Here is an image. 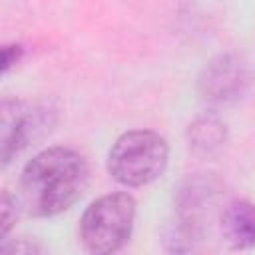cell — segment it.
<instances>
[{
	"label": "cell",
	"instance_id": "cell-1",
	"mask_svg": "<svg viewBox=\"0 0 255 255\" xmlns=\"http://www.w3.org/2000/svg\"><path fill=\"white\" fill-rule=\"evenodd\" d=\"M90 181L88 161L70 147H48L34 155L20 177L24 209L34 217H52L70 209Z\"/></svg>",
	"mask_w": 255,
	"mask_h": 255
},
{
	"label": "cell",
	"instance_id": "cell-2",
	"mask_svg": "<svg viewBox=\"0 0 255 255\" xmlns=\"http://www.w3.org/2000/svg\"><path fill=\"white\" fill-rule=\"evenodd\" d=\"M167 141L149 129L122 133L108 153V173L122 185L141 187L155 181L167 167Z\"/></svg>",
	"mask_w": 255,
	"mask_h": 255
},
{
	"label": "cell",
	"instance_id": "cell-3",
	"mask_svg": "<svg viewBox=\"0 0 255 255\" xmlns=\"http://www.w3.org/2000/svg\"><path fill=\"white\" fill-rule=\"evenodd\" d=\"M135 199L128 193H108L88 205L80 221V241L88 253L110 255L120 251L133 229Z\"/></svg>",
	"mask_w": 255,
	"mask_h": 255
},
{
	"label": "cell",
	"instance_id": "cell-4",
	"mask_svg": "<svg viewBox=\"0 0 255 255\" xmlns=\"http://www.w3.org/2000/svg\"><path fill=\"white\" fill-rule=\"evenodd\" d=\"M0 157L6 167L56 124V110L44 102L4 100L0 106Z\"/></svg>",
	"mask_w": 255,
	"mask_h": 255
},
{
	"label": "cell",
	"instance_id": "cell-5",
	"mask_svg": "<svg viewBox=\"0 0 255 255\" xmlns=\"http://www.w3.org/2000/svg\"><path fill=\"white\" fill-rule=\"evenodd\" d=\"M249 84V68L235 54H219L213 58L197 80V90L203 102L227 104L237 100Z\"/></svg>",
	"mask_w": 255,
	"mask_h": 255
},
{
	"label": "cell",
	"instance_id": "cell-6",
	"mask_svg": "<svg viewBox=\"0 0 255 255\" xmlns=\"http://www.w3.org/2000/svg\"><path fill=\"white\" fill-rule=\"evenodd\" d=\"M223 241L233 249L255 247V203L247 199H231L219 215Z\"/></svg>",
	"mask_w": 255,
	"mask_h": 255
},
{
	"label": "cell",
	"instance_id": "cell-7",
	"mask_svg": "<svg viewBox=\"0 0 255 255\" xmlns=\"http://www.w3.org/2000/svg\"><path fill=\"white\" fill-rule=\"evenodd\" d=\"M225 141V126L215 118H199L189 126V145L195 151L211 153Z\"/></svg>",
	"mask_w": 255,
	"mask_h": 255
},
{
	"label": "cell",
	"instance_id": "cell-8",
	"mask_svg": "<svg viewBox=\"0 0 255 255\" xmlns=\"http://www.w3.org/2000/svg\"><path fill=\"white\" fill-rule=\"evenodd\" d=\"M0 239L4 241L6 235L10 233L12 225L16 223V217H18V201L16 197L10 195V191H2V199H0Z\"/></svg>",
	"mask_w": 255,
	"mask_h": 255
},
{
	"label": "cell",
	"instance_id": "cell-9",
	"mask_svg": "<svg viewBox=\"0 0 255 255\" xmlns=\"http://www.w3.org/2000/svg\"><path fill=\"white\" fill-rule=\"evenodd\" d=\"M22 56V48L18 44H10V46H4L2 50V70L8 72L10 66H14Z\"/></svg>",
	"mask_w": 255,
	"mask_h": 255
}]
</instances>
